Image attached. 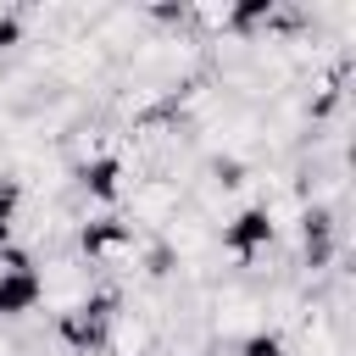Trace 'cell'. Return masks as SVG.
Listing matches in <instances>:
<instances>
[{
  "label": "cell",
  "instance_id": "obj_4",
  "mask_svg": "<svg viewBox=\"0 0 356 356\" xmlns=\"http://www.w3.org/2000/svg\"><path fill=\"white\" fill-rule=\"evenodd\" d=\"M106 356H156V323L145 312H134L128 300L111 312V328H106Z\"/></svg>",
  "mask_w": 356,
  "mask_h": 356
},
{
  "label": "cell",
  "instance_id": "obj_6",
  "mask_svg": "<svg viewBox=\"0 0 356 356\" xmlns=\"http://www.w3.org/2000/svg\"><path fill=\"white\" fill-rule=\"evenodd\" d=\"M0 356H22V339H17V334H6V328H0Z\"/></svg>",
  "mask_w": 356,
  "mask_h": 356
},
{
  "label": "cell",
  "instance_id": "obj_2",
  "mask_svg": "<svg viewBox=\"0 0 356 356\" xmlns=\"http://www.w3.org/2000/svg\"><path fill=\"white\" fill-rule=\"evenodd\" d=\"M33 284H39V306H50V317H56V312L78 306L89 289H100V273L78 250H50L44 261H33Z\"/></svg>",
  "mask_w": 356,
  "mask_h": 356
},
{
  "label": "cell",
  "instance_id": "obj_3",
  "mask_svg": "<svg viewBox=\"0 0 356 356\" xmlns=\"http://www.w3.org/2000/svg\"><path fill=\"white\" fill-rule=\"evenodd\" d=\"M178 211H184V184H178V178L134 172V184H128V195H122V222H128V228L161 234Z\"/></svg>",
  "mask_w": 356,
  "mask_h": 356
},
{
  "label": "cell",
  "instance_id": "obj_5",
  "mask_svg": "<svg viewBox=\"0 0 356 356\" xmlns=\"http://www.w3.org/2000/svg\"><path fill=\"white\" fill-rule=\"evenodd\" d=\"M239 356H289V334H278V328H256V334L239 339Z\"/></svg>",
  "mask_w": 356,
  "mask_h": 356
},
{
  "label": "cell",
  "instance_id": "obj_1",
  "mask_svg": "<svg viewBox=\"0 0 356 356\" xmlns=\"http://www.w3.org/2000/svg\"><path fill=\"white\" fill-rule=\"evenodd\" d=\"M211 339H245L256 328H267V306H261V284L250 278H217L206 289V306H200Z\"/></svg>",
  "mask_w": 356,
  "mask_h": 356
}]
</instances>
